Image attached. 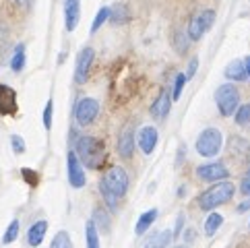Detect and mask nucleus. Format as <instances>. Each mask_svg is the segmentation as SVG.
Listing matches in <instances>:
<instances>
[{
	"label": "nucleus",
	"mask_w": 250,
	"mask_h": 248,
	"mask_svg": "<svg viewBox=\"0 0 250 248\" xmlns=\"http://www.w3.org/2000/svg\"><path fill=\"white\" fill-rule=\"evenodd\" d=\"M75 153L79 157L85 167L89 170H100L102 164L105 162V147L100 139L95 137H89V135H83L77 139L75 143Z\"/></svg>",
	"instance_id": "f257e3e1"
},
{
	"label": "nucleus",
	"mask_w": 250,
	"mask_h": 248,
	"mask_svg": "<svg viewBox=\"0 0 250 248\" xmlns=\"http://www.w3.org/2000/svg\"><path fill=\"white\" fill-rule=\"evenodd\" d=\"M234 192H236L234 182H229V180L215 182L199 197V207L203 211H213V209H217L221 205H226V203H229L231 197H234Z\"/></svg>",
	"instance_id": "f03ea898"
},
{
	"label": "nucleus",
	"mask_w": 250,
	"mask_h": 248,
	"mask_svg": "<svg viewBox=\"0 0 250 248\" xmlns=\"http://www.w3.org/2000/svg\"><path fill=\"white\" fill-rule=\"evenodd\" d=\"M215 103L221 116H234L240 108V91L236 85L223 83L215 89Z\"/></svg>",
	"instance_id": "7ed1b4c3"
},
{
	"label": "nucleus",
	"mask_w": 250,
	"mask_h": 248,
	"mask_svg": "<svg viewBox=\"0 0 250 248\" xmlns=\"http://www.w3.org/2000/svg\"><path fill=\"white\" fill-rule=\"evenodd\" d=\"M223 147V135L219 128H205L199 139H196L194 143V149L196 153H199L201 157H215Z\"/></svg>",
	"instance_id": "20e7f679"
},
{
	"label": "nucleus",
	"mask_w": 250,
	"mask_h": 248,
	"mask_svg": "<svg viewBox=\"0 0 250 248\" xmlns=\"http://www.w3.org/2000/svg\"><path fill=\"white\" fill-rule=\"evenodd\" d=\"M105 188H108L114 197H118V199H122L124 194L128 192V174H126V170L124 167H120V165H112L108 172L104 174V178L100 180Z\"/></svg>",
	"instance_id": "39448f33"
},
{
	"label": "nucleus",
	"mask_w": 250,
	"mask_h": 248,
	"mask_svg": "<svg viewBox=\"0 0 250 248\" xmlns=\"http://www.w3.org/2000/svg\"><path fill=\"white\" fill-rule=\"evenodd\" d=\"M213 23H215V11H213V8H205V11L196 13L188 23V40H192V41L201 40L203 35L213 27Z\"/></svg>",
	"instance_id": "423d86ee"
},
{
	"label": "nucleus",
	"mask_w": 250,
	"mask_h": 248,
	"mask_svg": "<svg viewBox=\"0 0 250 248\" xmlns=\"http://www.w3.org/2000/svg\"><path fill=\"white\" fill-rule=\"evenodd\" d=\"M97 114H100V102L93 97H83L75 105V118L79 126H89L97 118Z\"/></svg>",
	"instance_id": "0eeeda50"
},
{
	"label": "nucleus",
	"mask_w": 250,
	"mask_h": 248,
	"mask_svg": "<svg viewBox=\"0 0 250 248\" xmlns=\"http://www.w3.org/2000/svg\"><path fill=\"white\" fill-rule=\"evenodd\" d=\"M196 178L205 180V182H221L229 178V170L221 162H211V164H203L196 167Z\"/></svg>",
	"instance_id": "6e6552de"
},
{
	"label": "nucleus",
	"mask_w": 250,
	"mask_h": 248,
	"mask_svg": "<svg viewBox=\"0 0 250 248\" xmlns=\"http://www.w3.org/2000/svg\"><path fill=\"white\" fill-rule=\"evenodd\" d=\"M66 167H68V184L73 186V188H83V186L87 184V176H85V170H83V164L79 162L75 151H68Z\"/></svg>",
	"instance_id": "1a4fd4ad"
},
{
	"label": "nucleus",
	"mask_w": 250,
	"mask_h": 248,
	"mask_svg": "<svg viewBox=\"0 0 250 248\" xmlns=\"http://www.w3.org/2000/svg\"><path fill=\"white\" fill-rule=\"evenodd\" d=\"M93 58H95V50L93 48H83L77 56V64H75V81L79 85H83L89 77V70H91L93 64Z\"/></svg>",
	"instance_id": "9d476101"
},
{
	"label": "nucleus",
	"mask_w": 250,
	"mask_h": 248,
	"mask_svg": "<svg viewBox=\"0 0 250 248\" xmlns=\"http://www.w3.org/2000/svg\"><path fill=\"white\" fill-rule=\"evenodd\" d=\"M157 141H159V132L155 126H143L139 130V137H137V143H139V149L145 155H151L155 151L157 147Z\"/></svg>",
	"instance_id": "9b49d317"
},
{
	"label": "nucleus",
	"mask_w": 250,
	"mask_h": 248,
	"mask_svg": "<svg viewBox=\"0 0 250 248\" xmlns=\"http://www.w3.org/2000/svg\"><path fill=\"white\" fill-rule=\"evenodd\" d=\"M81 21V0H64V25L66 31H75Z\"/></svg>",
	"instance_id": "f8f14e48"
},
{
	"label": "nucleus",
	"mask_w": 250,
	"mask_h": 248,
	"mask_svg": "<svg viewBox=\"0 0 250 248\" xmlns=\"http://www.w3.org/2000/svg\"><path fill=\"white\" fill-rule=\"evenodd\" d=\"M169 108H172V95H169L166 89L157 95V100L151 103V116L153 118H166L167 116V112H169Z\"/></svg>",
	"instance_id": "ddd939ff"
},
{
	"label": "nucleus",
	"mask_w": 250,
	"mask_h": 248,
	"mask_svg": "<svg viewBox=\"0 0 250 248\" xmlns=\"http://www.w3.org/2000/svg\"><path fill=\"white\" fill-rule=\"evenodd\" d=\"M17 112V93L6 85H0V114Z\"/></svg>",
	"instance_id": "4468645a"
},
{
	"label": "nucleus",
	"mask_w": 250,
	"mask_h": 248,
	"mask_svg": "<svg viewBox=\"0 0 250 248\" xmlns=\"http://www.w3.org/2000/svg\"><path fill=\"white\" fill-rule=\"evenodd\" d=\"M46 232H48V221L46 219L35 221V224L29 227V232H27V244L31 248H38L43 242V238H46Z\"/></svg>",
	"instance_id": "2eb2a0df"
},
{
	"label": "nucleus",
	"mask_w": 250,
	"mask_h": 248,
	"mask_svg": "<svg viewBox=\"0 0 250 248\" xmlns=\"http://www.w3.org/2000/svg\"><path fill=\"white\" fill-rule=\"evenodd\" d=\"M223 75H226L228 81H236V83H242L248 79L246 75V66H244V60H231L229 64L226 66V70H223Z\"/></svg>",
	"instance_id": "dca6fc26"
},
{
	"label": "nucleus",
	"mask_w": 250,
	"mask_h": 248,
	"mask_svg": "<svg viewBox=\"0 0 250 248\" xmlns=\"http://www.w3.org/2000/svg\"><path fill=\"white\" fill-rule=\"evenodd\" d=\"M118 153L124 159H130L132 153H135V135H132V130H124L120 135V139H118Z\"/></svg>",
	"instance_id": "f3484780"
},
{
	"label": "nucleus",
	"mask_w": 250,
	"mask_h": 248,
	"mask_svg": "<svg viewBox=\"0 0 250 248\" xmlns=\"http://www.w3.org/2000/svg\"><path fill=\"white\" fill-rule=\"evenodd\" d=\"M157 215H159V211H157V209H149V211H145V213H143V215L139 217V221H137V226H135V234H137V236L147 234V229L155 224Z\"/></svg>",
	"instance_id": "a211bd4d"
},
{
	"label": "nucleus",
	"mask_w": 250,
	"mask_h": 248,
	"mask_svg": "<svg viewBox=\"0 0 250 248\" xmlns=\"http://www.w3.org/2000/svg\"><path fill=\"white\" fill-rule=\"evenodd\" d=\"M223 224V215L221 213H215V211H211V213L207 215V219H205V236H215L217 229L221 227Z\"/></svg>",
	"instance_id": "6ab92c4d"
},
{
	"label": "nucleus",
	"mask_w": 250,
	"mask_h": 248,
	"mask_svg": "<svg viewBox=\"0 0 250 248\" xmlns=\"http://www.w3.org/2000/svg\"><path fill=\"white\" fill-rule=\"evenodd\" d=\"M85 242H87V248H102L100 246V232H97V227L91 219H89L87 226H85Z\"/></svg>",
	"instance_id": "aec40b11"
},
{
	"label": "nucleus",
	"mask_w": 250,
	"mask_h": 248,
	"mask_svg": "<svg viewBox=\"0 0 250 248\" xmlns=\"http://www.w3.org/2000/svg\"><path fill=\"white\" fill-rule=\"evenodd\" d=\"M128 19H130V15H128V6L126 4H118V6H114L110 11V21L116 23V25L126 23Z\"/></svg>",
	"instance_id": "412c9836"
},
{
	"label": "nucleus",
	"mask_w": 250,
	"mask_h": 248,
	"mask_svg": "<svg viewBox=\"0 0 250 248\" xmlns=\"http://www.w3.org/2000/svg\"><path fill=\"white\" fill-rule=\"evenodd\" d=\"M23 66H25V46H23V43H19V46L15 48V52H13L11 68L15 70V73H21Z\"/></svg>",
	"instance_id": "4be33fe9"
},
{
	"label": "nucleus",
	"mask_w": 250,
	"mask_h": 248,
	"mask_svg": "<svg viewBox=\"0 0 250 248\" xmlns=\"http://www.w3.org/2000/svg\"><path fill=\"white\" fill-rule=\"evenodd\" d=\"M234 120H236L238 126H242V128H250V103L240 105L238 112L234 114Z\"/></svg>",
	"instance_id": "5701e85b"
},
{
	"label": "nucleus",
	"mask_w": 250,
	"mask_h": 248,
	"mask_svg": "<svg viewBox=\"0 0 250 248\" xmlns=\"http://www.w3.org/2000/svg\"><path fill=\"white\" fill-rule=\"evenodd\" d=\"M110 11H112L110 6H102L100 11H97L95 19H93V23H91V33L100 31V27H102V25H104L105 21H110Z\"/></svg>",
	"instance_id": "b1692460"
},
{
	"label": "nucleus",
	"mask_w": 250,
	"mask_h": 248,
	"mask_svg": "<svg viewBox=\"0 0 250 248\" xmlns=\"http://www.w3.org/2000/svg\"><path fill=\"white\" fill-rule=\"evenodd\" d=\"M172 229H164L162 234H155L153 238V244H151L149 248H167L169 244H172Z\"/></svg>",
	"instance_id": "393cba45"
},
{
	"label": "nucleus",
	"mask_w": 250,
	"mask_h": 248,
	"mask_svg": "<svg viewBox=\"0 0 250 248\" xmlns=\"http://www.w3.org/2000/svg\"><path fill=\"white\" fill-rule=\"evenodd\" d=\"M17 238H19V219H13L2 236V244H13Z\"/></svg>",
	"instance_id": "a878e982"
},
{
	"label": "nucleus",
	"mask_w": 250,
	"mask_h": 248,
	"mask_svg": "<svg viewBox=\"0 0 250 248\" xmlns=\"http://www.w3.org/2000/svg\"><path fill=\"white\" fill-rule=\"evenodd\" d=\"M50 248H73V242H70V236L62 229V232H58L54 236V240H52Z\"/></svg>",
	"instance_id": "bb28decb"
},
{
	"label": "nucleus",
	"mask_w": 250,
	"mask_h": 248,
	"mask_svg": "<svg viewBox=\"0 0 250 248\" xmlns=\"http://www.w3.org/2000/svg\"><path fill=\"white\" fill-rule=\"evenodd\" d=\"M100 192H102V197H104V201H105V205H108L112 211H116V209H118V203H120V199L118 197H114V194L108 190V188H105V186L100 182Z\"/></svg>",
	"instance_id": "cd10ccee"
},
{
	"label": "nucleus",
	"mask_w": 250,
	"mask_h": 248,
	"mask_svg": "<svg viewBox=\"0 0 250 248\" xmlns=\"http://www.w3.org/2000/svg\"><path fill=\"white\" fill-rule=\"evenodd\" d=\"M93 224H95V227H97V232L100 229H108L110 227V219H108V215L104 213L102 209H95V213H93Z\"/></svg>",
	"instance_id": "c85d7f7f"
},
{
	"label": "nucleus",
	"mask_w": 250,
	"mask_h": 248,
	"mask_svg": "<svg viewBox=\"0 0 250 248\" xmlns=\"http://www.w3.org/2000/svg\"><path fill=\"white\" fill-rule=\"evenodd\" d=\"M184 85H186V77H184V73H178V75H176V81H174L172 102H178V100H180V95H182V89H184Z\"/></svg>",
	"instance_id": "c756f323"
},
{
	"label": "nucleus",
	"mask_w": 250,
	"mask_h": 248,
	"mask_svg": "<svg viewBox=\"0 0 250 248\" xmlns=\"http://www.w3.org/2000/svg\"><path fill=\"white\" fill-rule=\"evenodd\" d=\"M52 114H54V102L48 100L46 108H43V126H46V130L52 128Z\"/></svg>",
	"instance_id": "7c9ffc66"
},
{
	"label": "nucleus",
	"mask_w": 250,
	"mask_h": 248,
	"mask_svg": "<svg viewBox=\"0 0 250 248\" xmlns=\"http://www.w3.org/2000/svg\"><path fill=\"white\" fill-rule=\"evenodd\" d=\"M11 145H13V151H15L17 155L25 153V141H23L19 135H13V137H11Z\"/></svg>",
	"instance_id": "2f4dec72"
},
{
	"label": "nucleus",
	"mask_w": 250,
	"mask_h": 248,
	"mask_svg": "<svg viewBox=\"0 0 250 248\" xmlns=\"http://www.w3.org/2000/svg\"><path fill=\"white\" fill-rule=\"evenodd\" d=\"M196 70H199V58H190V64H188V70L184 73V77H186V81H190V79L196 75Z\"/></svg>",
	"instance_id": "473e14b6"
},
{
	"label": "nucleus",
	"mask_w": 250,
	"mask_h": 248,
	"mask_svg": "<svg viewBox=\"0 0 250 248\" xmlns=\"http://www.w3.org/2000/svg\"><path fill=\"white\" fill-rule=\"evenodd\" d=\"M240 192H242V194H250V167L246 170L242 182H240Z\"/></svg>",
	"instance_id": "72a5a7b5"
},
{
	"label": "nucleus",
	"mask_w": 250,
	"mask_h": 248,
	"mask_svg": "<svg viewBox=\"0 0 250 248\" xmlns=\"http://www.w3.org/2000/svg\"><path fill=\"white\" fill-rule=\"evenodd\" d=\"M182 227H184V215H178V219H176V227H174V232H172V236L176 238V236H180V232H182Z\"/></svg>",
	"instance_id": "f704fd0d"
},
{
	"label": "nucleus",
	"mask_w": 250,
	"mask_h": 248,
	"mask_svg": "<svg viewBox=\"0 0 250 248\" xmlns=\"http://www.w3.org/2000/svg\"><path fill=\"white\" fill-rule=\"evenodd\" d=\"M236 211H238V213H246V211H250V197H248L246 201H242V203H240Z\"/></svg>",
	"instance_id": "c9c22d12"
},
{
	"label": "nucleus",
	"mask_w": 250,
	"mask_h": 248,
	"mask_svg": "<svg viewBox=\"0 0 250 248\" xmlns=\"http://www.w3.org/2000/svg\"><path fill=\"white\" fill-rule=\"evenodd\" d=\"M184 240H186V244H190L194 240V229H186V232H184Z\"/></svg>",
	"instance_id": "e433bc0d"
},
{
	"label": "nucleus",
	"mask_w": 250,
	"mask_h": 248,
	"mask_svg": "<svg viewBox=\"0 0 250 248\" xmlns=\"http://www.w3.org/2000/svg\"><path fill=\"white\" fill-rule=\"evenodd\" d=\"M244 66H246V75H248V79H250V56L244 58Z\"/></svg>",
	"instance_id": "4c0bfd02"
},
{
	"label": "nucleus",
	"mask_w": 250,
	"mask_h": 248,
	"mask_svg": "<svg viewBox=\"0 0 250 248\" xmlns=\"http://www.w3.org/2000/svg\"><path fill=\"white\" fill-rule=\"evenodd\" d=\"M174 248H188V244H178V246H174Z\"/></svg>",
	"instance_id": "58836bf2"
},
{
	"label": "nucleus",
	"mask_w": 250,
	"mask_h": 248,
	"mask_svg": "<svg viewBox=\"0 0 250 248\" xmlns=\"http://www.w3.org/2000/svg\"><path fill=\"white\" fill-rule=\"evenodd\" d=\"M17 2H19V4H25V2H27V0H17Z\"/></svg>",
	"instance_id": "ea45409f"
},
{
	"label": "nucleus",
	"mask_w": 250,
	"mask_h": 248,
	"mask_svg": "<svg viewBox=\"0 0 250 248\" xmlns=\"http://www.w3.org/2000/svg\"><path fill=\"white\" fill-rule=\"evenodd\" d=\"M248 227H250V224H248Z\"/></svg>",
	"instance_id": "a19ab883"
}]
</instances>
